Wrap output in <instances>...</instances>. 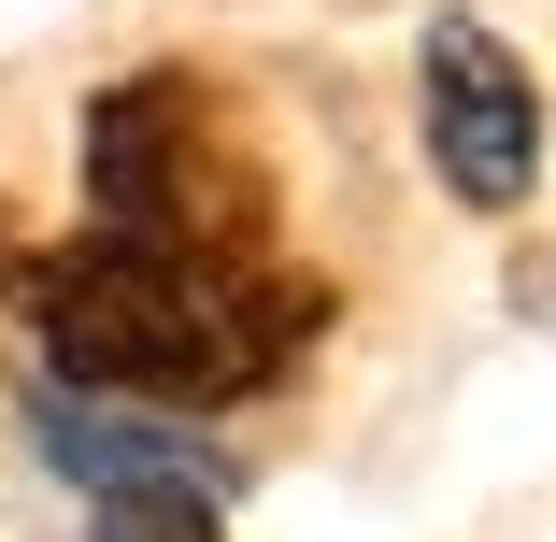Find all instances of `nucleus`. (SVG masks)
Returning a JSON list of instances; mask_svg holds the SVG:
<instances>
[{"label":"nucleus","mask_w":556,"mask_h":542,"mask_svg":"<svg viewBox=\"0 0 556 542\" xmlns=\"http://www.w3.org/2000/svg\"><path fill=\"white\" fill-rule=\"evenodd\" d=\"M43 357L58 386H100V400H243V386H286V357L314 343V286H271L243 272L229 243H129V229H86L43 286Z\"/></svg>","instance_id":"obj_1"},{"label":"nucleus","mask_w":556,"mask_h":542,"mask_svg":"<svg viewBox=\"0 0 556 542\" xmlns=\"http://www.w3.org/2000/svg\"><path fill=\"white\" fill-rule=\"evenodd\" d=\"M414 100H428V157L471 214H514L542 186V86L514 72V43L485 15H428L414 43Z\"/></svg>","instance_id":"obj_2"},{"label":"nucleus","mask_w":556,"mask_h":542,"mask_svg":"<svg viewBox=\"0 0 556 542\" xmlns=\"http://www.w3.org/2000/svg\"><path fill=\"white\" fill-rule=\"evenodd\" d=\"M200 100L172 72H129L86 100V214L129 243H200Z\"/></svg>","instance_id":"obj_3"},{"label":"nucleus","mask_w":556,"mask_h":542,"mask_svg":"<svg viewBox=\"0 0 556 542\" xmlns=\"http://www.w3.org/2000/svg\"><path fill=\"white\" fill-rule=\"evenodd\" d=\"M29 428H43V457L100 500V486H200V500H229V457H200L172 414H143V400H100V386H58L43 371V400H29Z\"/></svg>","instance_id":"obj_4"},{"label":"nucleus","mask_w":556,"mask_h":542,"mask_svg":"<svg viewBox=\"0 0 556 542\" xmlns=\"http://www.w3.org/2000/svg\"><path fill=\"white\" fill-rule=\"evenodd\" d=\"M214 514H229V500H200V486H100V500H86L100 542H229Z\"/></svg>","instance_id":"obj_5"}]
</instances>
